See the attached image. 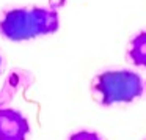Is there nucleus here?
Instances as JSON below:
<instances>
[{
	"label": "nucleus",
	"instance_id": "nucleus-1",
	"mask_svg": "<svg viewBox=\"0 0 146 140\" xmlns=\"http://www.w3.org/2000/svg\"><path fill=\"white\" fill-rule=\"evenodd\" d=\"M58 29V13L41 7L14 8L0 17V35L8 41H27L42 35H52Z\"/></svg>",
	"mask_w": 146,
	"mask_h": 140
},
{
	"label": "nucleus",
	"instance_id": "nucleus-2",
	"mask_svg": "<svg viewBox=\"0 0 146 140\" xmlns=\"http://www.w3.org/2000/svg\"><path fill=\"white\" fill-rule=\"evenodd\" d=\"M93 90L99 93L102 105L132 102L143 95V82L138 74L129 69L104 71L96 76Z\"/></svg>",
	"mask_w": 146,
	"mask_h": 140
},
{
	"label": "nucleus",
	"instance_id": "nucleus-6",
	"mask_svg": "<svg viewBox=\"0 0 146 140\" xmlns=\"http://www.w3.org/2000/svg\"><path fill=\"white\" fill-rule=\"evenodd\" d=\"M0 71H2V57H0Z\"/></svg>",
	"mask_w": 146,
	"mask_h": 140
},
{
	"label": "nucleus",
	"instance_id": "nucleus-3",
	"mask_svg": "<svg viewBox=\"0 0 146 140\" xmlns=\"http://www.w3.org/2000/svg\"><path fill=\"white\" fill-rule=\"evenodd\" d=\"M30 132L27 118L14 109H0V140H25Z\"/></svg>",
	"mask_w": 146,
	"mask_h": 140
},
{
	"label": "nucleus",
	"instance_id": "nucleus-5",
	"mask_svg": "<svg viewBox=\"0 0 146 140\" xmlns=\"http://www.w3.org/2000/svg\"><path fill=\"white\" fill-rule=\"evenodd\" d=\"M69 140H102V139L91 131H79V132L72 134L69 137Z\"/></svg>",
	"mask_w": 146,
	"mask_h": 140
},
{
	"label": "nucleus",
	"instance_id": "nucleus-4",
	"mask_svg": "<svg viewBox=\"0 0 146 140\" xmlns=\"http://www.w3.org/2000/svg\"><path fill=\"white\" fill-rule=\"evenodd\" d=\"M129 58L135 66H146V32H140L130 39Z\"/></svg>",
	"mask_w": 146,
	"mask_h": 140
}]
</instances>
